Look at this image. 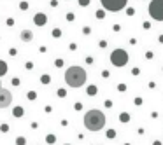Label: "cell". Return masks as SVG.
Here are the masks:
<instances>
[{"instance_id": "1", "label": "cell", "mask_w": 163, "mask_h": 145, "mask_svg": "<svg viewBox=\"0 0 163 145\" xmlns=\"http://www.w3.org/2000/svg\"><path fill=\"white\" fill-rule=\"evenodd\" d=\"M86 79H88V73L83 67H69L65 70V82L70 86V88H81L86 84Z\"/></svg>"}, {"instance_id": "2", "label": "cell", "mask_w": 163, "mask_h": 145, "mask_svg": "<svg viewBox=\"0 0 163 145\" xmlns=\"http://www.w3.org/2000/svg\"><path fill=\"white\" fill-rule=\"evenodd\" d=\"M84 126L88 131H100L105 126V114L98 109H91L84 114Z\"/></svg>"}, {"instance_id": "3", "label": "cell", "mask_w": 163, "mask_h": 145, "mask_svg": "<svg viewBox=\"0 0 163 145\" xmlns=\"http://www.w3.org/2000/svg\"><path fill=\"white\" fill-rule=\"evenodd\" d=\"M110 63L114 67H125L128 63V53L125 49H114L110 53Z\"/></svg>"}, {"instance_id": "4", "label": "cell", "mask_w": 163, "mask_h": 145, "mask_svg": "<svg viewBox=\"0 0 163 145\" xmlns=\"http://www.w3.org/2000/svg\"><path fill=\"white\" fill-rule=\"evenodd\" d=\"M149 16L154 21H163V0H151Z\"/></svg>"}, {"instance_id": "5", "label": "cell", "mask_w": 163, "mask_h": 145, "mask_svg": "<svg viewBox=\"0 0 163 145\" xmlns=\"http://www.w3.org/2000/svg\"><path fill=\"white\" fill-rule=\"evenodd\" d=\"M102 2V7L105 11H110V12H119L126 7L128 0H100Z\"/></svg>"}, {"instance_id": "6", "label": "cell", "mask_w": 163, "mask_h": 145, "mask_svg": "<svg viewBox=\"0 0 163 145\" xmlns=\"http://www.w3.org/2000/svg\"><path fill=\"white\" fill-rule=\"evenodd\" d=\"M12 103V93L9 89H0V109H7Z\"/></svg>"}, {"instance_id": "7", "label": "cell", "mask_w": 163, "mask_h": 145, "mask_svg": "<svg viewBox=\"0 0 163 145\" xmlns=\"http://www.w3.org/2000/svg\"><path fill=\"white\" fill-rule=\"evenodd\" d=\"M19 37H21V40H23V42H30V40L34 38V33H32L30 30H23Z\"/></svg>"}, {"instance_id": "8", "label": "cell", "mask_w": 163, "mask_h": 145, "mask_svg": "<svg viewBox=\"0 0 163 145\" xmlns=\"http://www.w3.org/2000/svg\"><path fill=\"white\" fill-rule=\"evenodd\" d=\"M7 73V63L5 61H0V77Z\"/></svg>"}, {"instance_id": "9", "label": "cell", "mask_w": 163, "mask_h": 145, "mask_svg": "<svg viewBox=\"0 0 163 145\" xmlns=\"http://www.w3.org/2000/svg\"><path fill=\"white\" fill-rule=\"evenodd\" d=\"M12 114H14V117H21V115H23V109H21V107H18V109H14V112H12Z\"/></svg>"}, {"instance_id": "10", "label": "cell", "mask_w": 163, "mask_h": 145, "mask_svg": "<svg viewBox=\"0 0 163 145\" xmlns=\"http://www.w3.org/2000/svg\"><path fill=\"white\" fill-rule=\"evenodd\" d=\"M35 21H37V25H42V23H46V16H37Z\"/></svg>"}, {"instance_id": "11", "label": "cell", "mask_w": 163, "mask_h": 145, "mask_svg": "<svg viewBox=\"0 0 163 145\" xmlns=\"http://www.w3.org/2000/svg\"><path fill=\"white\" fill-rule=\"evenodd\" d=\"M104 16H105V14H104V11H98V12H96V18H98V19H102Z\"/></svg>"}, {"instance_id": "12", "label": "cell", "mask_w": 163, "mask_h": 145, "mask_svg": "<svg viewBox=\"0 0 163 145\" xmlns=\"http://www.w3.org/2000/svg\"><path fill=\"white\" fill-rule=\"evenodd\" d=\"M48 144H54V136H53V135H49V136H48Z\"/></svg>"}, {"instance_id": "13", "label": "cell", "mask_w": 163, "mask_h": 145, "mask_svg": "<svg viewBox=\"0 0 163 145\" xmlns=\"http://www.w3.org/2000/svg\"><path fill=\"white\" fill-rule=\"evenodd\" d=\"M79 4H81V5H88V4H90V0H79Z\"/></svg>"}, {"instance_id": "14", "label": "cell", "mask_w": 163, "mask_h": 145, "mask_svg": "<svg viewBox=\"0 0 163 145\" xmlns=\"http://www.w3.org/2000/svg\"><path fill=\"white\" fill-rule=\"evenodd\" d=\"M145 58H147V59H151V58H153V53H151V51H147V53H145Z\"/></svg>"}, {"instance_id": "15", "label": "cell", "mask_w": 163, "mask_h": 145, "mask_svg": "<svg viewBox=\"0 0 163 145\" xmlns=\"http://www.w3.org/2000/svg\"><path fill=\"white\" fill-rule=\"evenodd\" d=\"M88 91H90V94H95V93H96V88H90Z\"/></svg>"}, {"instance_id": "16", "label": "cell", "mask_w": 163, "mask_h": 145, "mask_svg": "<svg viewBox=\"0 0 163 145\" xmlns=\"http://www.w3.org/2000/svg\"><path fill=\"white\" fill-rule=\"evenodd\" d=\"M160 42H162V44H163V35H160Z\"/></svg>"}, {"instance_id": "17", "label": "cell", "mask_w": 163, "mask_h": 145, "mask_svg": "<svg viewBox=\"0 0 163 145\" xmlns=\"http://www.w3.org/2000/svg\"><path fill=\"white\" fill-rule=\"evenodd\" d=\"M0 89H2V86H0Z\"/></svg>"}]
</instances>
